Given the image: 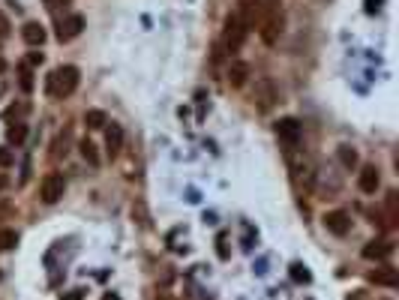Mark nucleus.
I'll use <instances>...</instances> for the list:
<instances>
[{"mask_svg":"<svg viewBox=\"0 0 399 300\" xmlns=\"http://www.w3.org/2000/svg\"><path fill=\"white\" fill-rule=\"evenodd\" d=\"M390 252H393V243H385V240H372V243L363 246V259H369V261L387 259Z\"/></svg>","mask_w":399,"mask_h":300,"instance_id":"ddd939ff","label":"nucleus"},{"mask_svg":"<svg viewBox=\"0 0 399 300\" xmlns=\"http://www.w3.org/2000/svg\"><path fill=\"white\" fill-rule=\"evenodd\" d=\"M3 66H6V63H3V60H0V72H3Z\"/></svg>","mask_w":399,"mask_h":300,"instance_id":"7c9ffc66","label":"nucleus"},{"mask_svg":"<svg viewBox=\"0 0 399 300\" xmlns=\"http://www.w3.org/2000/svg\"><path fill=\"white\" fill-rule=\"evenodd\" d=\"M37 63H42V54H39V51H30V54H28V66H37Z\"/></svg>","mask_w":399,"mask_h":300,"instance_id":"bb28decb","label":"nucleus"},{"mask_svg":"<svg viewBox=\"0 0 399 300\" xmlns=\"http://www.w3.org/2000/svg\"><path fill=\"white\" fill-rule=\"evenodd\" d=\"M6 37H10V21H6V15L0 12V42H3Z\"/></svg>","mask_w":399,"mask_h":300,"instance_id":"a878e982","label":"nucleus"},{"mask_svg":"<svg viewBox=\"0 0 399 300\" xmlns=\"http://www.w3.org/2000/svg\"><path fill=\"white\" fill-rule=\"evenodd\" d=\"M75 88H78V70L75 66H57V70H51L48 79H46V90H48L51 99H66Z\"/></svg>","mask_w":399,"mask_h":300,"instance_id":"f03ea898","label":"nucleus"},{"mask_svg":"<svg viewBox=\"0 0 399 300\" xmlns=\"http://www.w3.org/2000/svg\"><path fill=\"white\" fill-rule=\"evenodd\" d=\"M253 102L258 111H271L276 102H280V90H276L273 79H258L255 81V93H253Z\"/></svg>","mask_w":399,"mask_h":300,"instance_id":"20e7f679","label":"nucleus"},{"mask_svg":"<svg viewBox=\"0 0 399 300\" xmlns=\"http://www.w3.org/2000/svg\"><path fill=\"white\" fill-rule=\"evenodd\" d=\"M6 139H10L12 144H21L24 139H28V126H24V123H12L10 130H6Z\"/></svg>","mask_w":399,"mask_h":300,"instance_id":"412c9836","label":"nucleus"},{"mask_svg":"<svg viewBox=\"0 0 399 300\" xmlns=\"http://www.w3.org/2000/svg\"><path fill=\"white\" fill-rule=\"evenodd\" d=\"M6 183H10V177H6V174H0V192L6 190Z\"/></svg>","mask_w":399,"mask_h":300,"instance_id":"cd10ccee","label":"nucleus"},{"mask_svg":"<svg viewBox=\"0 0 399 300\" xmlns=\"http://www.w3.org/2000/svg\"><path fill=\"white\" fill-rule=\"evenodd\" d=\"M276 135H280V141H285V148H298L300 144V120H294V117H282L280 123H276Z\"/></svg>","mask_w":399,"mask_h":300,"instance_id":"423d86ee","label":"nucleus"},{"mask_svg":"<svg viewBox=\"0 0 399 300\" xmlns=\"http://www.w3.org/2000/svg\"><path fill=\"white\" fill-rule=\"evenodd\" d=\"M340 162H342V168H354V166H358V150L349 148V144H342V148H340Z\"/></svg>","mask_w":399,"mask_h":300,"instance_id":"aec40b11","label":"nucleus"},{"mask_svg":"<svg viewBox=\"0 0 399 300\" xmlns=\"http://www.w3.org/2000/svg\"><path fill=\"white\" fill-rule=\"evenodd\" d=\"M106 111H99V108H90V111H84V126L88 130H106Z\"/></svg>","mask_w":399,"mask_h":300,"instance_id":"dca6fc26","label":"nucleus"},{"mask_svg":"<svg viewBox=\"0 0 399 300\" xmlns=\"http://www.w3.org/2000/svg\"><path fill=\"white\" fill-rule=\"evenodd\" d=\"M249 79V63H244V60H234V63L228 66V84L234 90H240Z\"/></svg>","mask_w":399,"mask_h":300,"instance_id":"f8f14e48","label":"nucleus"},{"mask_svg":"<svg viewBox=\"0 0 399 300\" xmlns=\"http://www.w3.org/2000/svg\"><path fill=\"white\" fill-rule=\"evenodd\" d=\"M46 6H48V12L60 15V12H66L69 6H72V0H46Z\"/></svg>","mask_w":399,"mask_h":300,"instance_id":"4be33fe9","label":"nucleus"},{"mask_svg":"<svg viewBox=\"0 0 399 300\" xmlns=\"http://www.w3.org/2000/svg\"><path fill=\"white\" fill-rule=\"evenodd\" d=\"M324 228L331 231V234H336V237H345V234H349V228H351L349 213H345V210H331V213H324Z\"/></svg>","mask_w":399,"mask_h":300,"instance_id":"9d476101","label":"nucleus"},{"mask_svg":"<svg viewBox=\"0 0 399 300\" xmlns=\"http://www.w3.org/2000/svg\"><path fill=\"white\" fill-rule=\"evenodd\" d=\"M369 282H376V286H387V288H393L399 277H396V270L393 268H381V270H372L369 273Z\"/></svg>","mask_w":399,"mask_h":300,"instance_id":"2eb2a0df","label":"nucleus"},{"mask_svg":"<svg viewBox=\"0 0 399 300\" xmlns=\"http://www.w3.org/2000/svg\"><path fill=\"white\" fill-rule=\"evenodd\" d=\"M19 84H21V90L24 93H30L33 90V72H30V66H21V75H19Z\"/></svg>","mask_w":399,"mask_h":300,"instance_id":"5701e85b","label":"nucleus"},{"mask_svg":"<svg viewBox=\"0 0 399 300\" xmlns=\"http://www.w3.org/2000/svg\"><path fill=\"white\" fill-rule=\"evenodd\" d=\"M15 243H19V234H15L12 228H0V250L10 252V250H15Z\"/></svg>","mask_w":399,"mask_h":300,"instance_id":"6ab92c4d","label":"nucleus"},{"mask_svg":"<svg viewBox=\"0 0 399 300\" xmlns=\"http://www.w3.org/2000/svg\"><path fill=\"white\" fill-rule=\"evenodd\" d=\"M244 39H246V28L240 24L237 15H228L225 19V33H222V48L228 51V54H237L240 48H244Z\"/></svg>","mask_w":399,"mask_h":300,"instance_id":"7ed1b4c3","label":"nucleus"},{"mask_svg":"<svg viewBox=\"0 0 399 300\" xmlns=\"http://www.w3.org/2000/svg\"><path fill=\"white\" fill-rule=\"evenodd\" d=\"M396 222H399V195L396 192H387V222H385V226L393 228Z\"/></svg>","mask_w":399,"mask_h":300,"instance_id":"a211bd4d","label":"nucleus"},{"mask_svg":"<svg viewBox=\"0 0 399 300\" xmlns=\"http://www.w3.org/2000/svg\"><path fill=\"white\" fill-rule=\"evenodd\" d=\"M102 300H120L117 294H106V297H102Z\"/></svg>","mask_w":399,"mask_h":300,"instance_id":"c756f323","label":"nucleus"},{"mask_svg":"<svg viewBox=\"0 0 399 300\" xmlns=\"http://www.w3.org/2000/svg\"><path fill=\"white\" fill-rule=\"evenodd\" d=\"M81 30H84V19H81V15H75V12L64 15V19L57 21V39L60 42H72Z\"/></svg>","mask_w":399,"mask_h":300,"instance_id":"0eeeda50","label":"nucleus"},{"mask_svg":"<svg viewBox=\"0 0 399 300\" xmlns=\"http://www.w3.org/2000/svg\"><path fill=\"white\" fill-rule=\"evenodd\" d=\"M156 300H171V294H156Z\"/></svg>","mask_w":399,"mask_h":300,"instance_id":"c85d7f7f","label":"nucleus"},{"mask_svg":"<svg viewBox=\"0 0 399 300\" xmlns=\"http://www.w3.org/2000/svg\"><path fill=\"white\" fill-rule=\"evenodd\" d=\"M234 15H237L246 30H253L258 24V15H262V0H240V6H237Z\"/></svg>","mask_w":399,"mask_h":300,"instance_id":"6e6552de","label":"nucleus"},{"mask_svg":"<svg viewBox=\"0 0 399 300\" xmlns=\"http://www.w3.org/2000/svg\"><path fill=\"white\" fill-rule=\"evenodd\" d=\"M21 39L28 42V46H42V42H46V28H42L39 21H28L21 28Z\"/></svg>","mask_w":399,"mask_h":300,"instance_id":"4468645a","label":"nucleus"},{"mask_svg":"<svg viewBox=\"0 0 399 300\" xmlns=\"http://www.w3.org/2000/svg\"><path fill=\"white\" fill-rule=\"evenodd\" d=\"M12 150H6V148H0V168H10L12 166Z\"/></svg>","mask_w":399,"mask_h":300,"instance_id":"393cba45","label":"nucleus"},{"mask_svg":"<svg viewBox=\"0 0 399 300\" xmlns=\"http://www.w3.org/2000/svg\"><path fill=\"white\" fill-rule=\"evenodd\" d=\"M120 150H124V126L106 123V153H108V159H117Z\"/></svg>","mask_w":399,"mask_h":300,"instance_id":"1a4fd4ad","label":"nucleus"},{"mask_svg":"<svg viewBox=\"0 0 399 300\" xmlns=\"http://www.w3.org/2000/svg\"><path fill=\"white\" fill-rule=\"evenodd\" d=\"M285 30V10L280 0H262V15H258V33L264 46H276Z\"/></svg>","mask_w":399,"mask_h":300,"instance_id":"f257e3e1","label":"nucleus"},{"mask_svg":"<svg viewBox=\"0 0 399 300\" xmlns=\"http://www.w3.org/2000/svg\"><path fill=\"white\" fill-rule=\"evenodd\" d=\"M42 201L46 204H57L60 199H64L66 192V177L57 174V171H51V174H46V180H42Z\"/></svg>","mask_w":399,"mask_h":300,"instance_id":"39448f33","label":"nucleus"},{"mask_svg":"<svg viewBox=\"0 0 399 300\" xmlns=\"http://www.w3.org/2000/svg\"><path fill=\"white\" fill-rule=\"evenodd\" d=\"M291 279H294V282H309L306 268H303V264H291Z\"/></svg>","mask_w":399,"mask_h":300,"instance_id":"b1692460","label":"nucleus"},{"mask_svg":"<svg viewBox=\"0 0 399 300\" xmlns=\"http://www.w3.org/2000/svg\"><path fill=\"white\" fill-rule=\"evenodd\" d=\"M78 150H81V157L88 159V166H93V168L99 166V153H97V144H93L90 139H84L81 144H78Z\"/></svg>","mask_w":399,"mask_h":300,"instance_id":"f3484780","label":"nucleus"},{"mask_svg":"<svg viewBox=\"0 0 399 300\" xmlns=\"http://www.w3.org/2000/svg\"><path fill=\"white\" fill-rule=\"evenodd\" d=\"M378 183H381V177H378V168H376V166H363V168H360V177H358V186H360V192L372 195V192L378 190Z\"/></svg>","mask_w":399,"mask_h":300,"instance_id":"9b49d317","label":"nucleus"}]
</instances>
